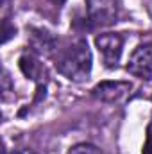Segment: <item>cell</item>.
Segmentation results:
<instances>
[{
  "label": "cell",
  "mask_w": 152,
  "mask_h": 154,
  "mask_svg": "<svg viewBox=\"0 0 152 154\" xmlns=\"http://www.w3.org/2000/svg\"><path fill=\"white\" fill-rule=\"evenodd\" d=\"M95 45L102 56V61L108 68H116L122 57L123 38L116 32H104L95 38Z\"/></svg>",
  "instance_id": "obj_3"
},
{
  "label": "cell",
  "mask_w": 152,
  "mask_h": 154,
  "mask_svg": "<svg viewBox=\"0 0 152 154\" xmlns=\"http://www.w3.org/2000/svg\"><path fill=\"white\" fill-rule=\"evenodd\" d=\"M131 88H132L131 82H125V81H104L93 88V97H97L102 102L114 104L123 100L129 95Z\"/></svg>",
  "instance_id": "obj_5"
},
{
  "label": "cell",
  "mask_w": 152,
  "mask_h": 154,
  "mask_svg": "<svg viewBox=\"0 0 152 154\" xmlns=\"http://www.w3.org/2000/svg\"><path fill=\"white\" fill-rule=\"evenodd\" d=\"M52 4H56V5H63L65 4V0H50Z\"/></svg>",
  "instance_id": "obj_10"
},
{
  "label": "cell",
  "mask_w": 152,
  "mask_h": 154,
  "mask_svg": "<svg viewBox=\"0 0 152 154\" xmlns=\"http://www.w3.org/2000/svg\"><path fill=\"white\" fill-rule=\"evenodd\" d=\"M68 154H104V152L99 147L91 145V143H77L68 151Z\"/></svg>",
  "instance_id": "obj_7"
},
{
  "label": "cell",
  "mask_w": 152,
  "mask_h": 154,
  "mask_svg": "<svg viewBox=\"0 0 152 154\" xmlns=\"http://www.w3.org/2000/svg\"><path fill=\"white\" fill-rule=\"evenodd\" d=\"M13 154H36L34 151H31V149H22V151H16V152Z\"/></svg>",
  "instance_id": "obj_9"
},
{
  "label": "cell",
  "mask_w": 152,
  "mask_h": 154,
  "mask_svg": "<svg viewBox=\"0 0 152 154\" xmlns=\"http://www.w3.org/2000/svg\"><path fill=\"white\" fill-rule=\"evenodd\" d=\"M143 154H152V120L147 125V134H145V143H143Z\"/></svg>",
  "instance_id": "obj_8"
},
{
  "label": "cell",
  "mask_w": 152,
  "mask_h": 154,
  "mask_svg": "<svg viewBox=\"0 0 152 154\" xmlns=\"http://www.w3.org/2000/svg\"><path fill=\"white\" fill-rule=\"evenodd\" d=\"M20 70L23 72V75H27L36 82H41L47 75L43 63H39V59L32 54H23L20 57Z\"/></svg>",
  "instance_id": "obj_6"
},
{
  "label": "cell",
  "mask_w": 152,
  "mask_h": 154,
  "mask_svg": "<svg viewBox=\"0 0 152 154\" xmlns=\"http://www.w3.org/2000/svg\"><path fill=\"white\" fill-rule=\"evenodd\" d=\"M54 66L68 81L81 82L91 74V50L86 39H74L54 50Z\"/></svg>",
  "instance_id": "obj_1"
},
{
  "label": "cell",
  "mask_w": 152,
  "mask_h": 154,
  "mask_svg": "<svg viewBox=\"0 0 152 154\" xmlns=\"http://www.w3.org/2000/svg\"><path fill=\"white\" fill-rule=\"evenodd\" d=\"M122 0H86L88 20L91 27H109L118 22Z\"/></svg>",
  "instance_id": "obj_2"
},
{
  "label": "cell",
  "mask_w": 152,
  "mask_h": 154,
  "mask_svg": "<svg viewBox=\"0 0 152 154\" xmlns=\"http://www.w3.org/2000/svg\"><path fill=\"white\" fill-rule=\"evenodd\" d=\"M127 72L138 79L152 81V45L147 43L134 48L127 63Z\"/></svg>",
  "instance_id": "obj_4"
}]
</instances>
